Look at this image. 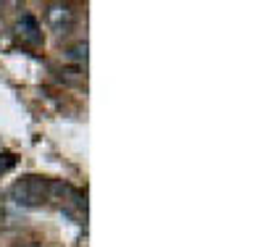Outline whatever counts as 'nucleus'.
I'll list each match as a JSON object with an SVG mask.
<instances>
[{
    "mask_svg": "<svg viewBox=\"0 0 263 247\" xmlns=\"http://www.w3.org/2000/svg\"><path fill=\"white\" fill-rule=\"evenodd\" d=\"M90 50V45H87V40H82V42H77V45H71L69 50H66V55H69L71 61H77V63H87V53Z\"/></svg>",
    "mask_w": 263,
    "mask_h": 247,
    "instance_id": "nucleus-4",
    "label": "nucleus"
},
{
    "mask_svg": "<svg viewBox=\"0 0 263 247\" xmlns=\"http://www.w3.org/2000/svg\"><path fill=\"white\" fill-rule=\"evenodd\" d=\"M16 166V155L13 153H0V174H6Z\"/></svg>",
    "mask_w": 263,
    "mask_h": 247,
    "instance_id": "nucleus-5",
    "label": "nucleus"
},
{
    "mask_svg": "<svg viewBox=\"0 0 263 247\" xmlns=\"http://www.w3.org/2000/svg\"><path fill=\"white\" fill-rule=\"evenodd\" d=\"M16 37L21 42H27L32 45V48H37V45H42V27H40V21L32 16V13H24L18 21H16V27H13Z\"/></svg>",
    "mask_w": 263,
    "mask_h": 247,
    "instance_id": "nucleus-3",
    "label": "nucleus"
},
{
    "mask_svg": "<svg viewBox=\"0 0 263 247\" xmlns=\"http://www.w3.org/2000/svg\"><path fill=\"white\" fill-rule=\"evenodd\" d=\"M16 247H42V244H16Z\"/></svg>",
    "mask_w": 263,
    "mask_h": 247,
    "instance_id": "nucleus-6",
    "label": "nucleus"
},
{
    "mask_svg": "<svg viewBox=\"0 0 263 247\" xmlns=\"http://www.w3.org/2000/svg\"><path fill=\"white\" fill-rule=\"evenodd\" d=\"M0 216H3V205H0Z\"/></svg>",
    "mask_w": 263,
    "mask_h": 247,
    "instance_id": "nucleus-8",
    "label": "nucleus"
},
{
    "mask_svg": "<svg viewBox=\"0 0 263 247\" xmlns=\"http://www.w3.org/2000/svg\"><path fill=\"white\" fill-rule=\"evenodd\" d=\"M0 13H3V3H0Z\"/></svg>",
    "mask_w": 263,
    "mask_h": 247,
    "instance_id": "nucleus-7",
    "label": "nucleus"
},
{
    "mask_svg": "<svg viewBox=\"0 0 263 247\" xmlns=\"http://www.w3.org/2000/svg\"><path fill=\"white\" fill-rule=\"evenodd\" d=\"M71 195V187L48 176H21L8 189V197L21 208H42L45 203H61Z\"/></svg>",
    "mask_w": 263,
    "mask_h": 247,
    "instance_id": "nucleus-1",
    "label": "nucleus"
},
{
    "mask_svg": "<svg viewBox=\"0 0 263 247\" xmlns=\"http://www.w3.org/2000/svg\"><path fill=\"white\" fill-rule=\"evenodd\" d=\"M74 18H77V13L69 3H48L45 6V21L58 34H69L74 27Z\"/></svg>",
    "mask_w": 263,
    "mask_h": 247,
    "instance_id": "nucleus-2",
    "label": "nucleus"
}]
</instances>
